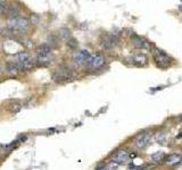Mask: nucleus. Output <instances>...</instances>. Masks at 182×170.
I'll return each mask as SVG.
<instances>
[{
  "label": "nucleus",
  "instance_id": "1",
  "mask_svg": "<svg viewBox=\"0 0 182 170\" xmlns=\"http://www.w3.org/2000/svg\"><path fill=\"white\" fill-rule=\"evenodd\" d=\"M152 57H154V60H155V64L157 67L159 68H169L170 66L172 65L173 59L172 57L167 55L165 51H163L161 49H155L152 50Z\"/></svg>",
  "mask_w": 182,
  "mask_h": 170
},
{
  "label": "nucleus",
  "instance_id": "2",
  "mask_svg": "<svg viewBox=\"0 0 182 170\" xmlns=\"http://www.w3.org/2000/svg\"><path fill=\"white\" fill-rule=\"evenodd\" d=\"M105 64H106V58H105L104 55H101V53H93V55L90 56L89 60L86 61V65L90 69H99Z\"/></svg>",
  "mask_w": 182,
  "mask_h": 170
},
{
  "label": "nucleus",
  "instance_id": "3",
  "mask_svg": "<svg viewBox=\"0 0 182 170\" xmlns=\"http://www.w3.org/2000/svg\"><path fill=\"white\" fill-rule=\"evenodd\" d=\"M131 41H132V44L136 48H139V49H147V50H152L155 49V47L152 46V43L147 41L146 39H143L142 36L139 35H132L131 36Z\"/></svg>",
  "mask_w": 182,
  "mask_h": 170
},
{
  "label": "nucleus",
  "instance_id": "4",
  "mask_svg": "<svg viewBox=\"0 0 182 170\" xmlns=\"http://www.w3.org/2000/svg\"><path fill=\"white\" fill-rule=\"evenodd\" d=\"M8 26L24 31L29 27V20L26 18H23V17H14V18H10L8 20Z\"/></svg>",
  "mask_w": 182,
  "mask_h": 170
},
{
  "label": "nucleus",
  "instance_id": "5",
  "mask_svg": "<svg viewBox=\"0 0 182 170\" xmlns=\"http://www.w3.org/2000/svg\"><path fill=\"white\" fill-rule=\"evenodd\" d=\"M149 142H150V134L149 133H140L139 135L136 136L133 143L138 150H142L148 145Z\"/></svg>",
  "mask_w": 182,
  "mask_h": 170
},
{
  "label": "nucleus",
  "instance_id": "6",
  "mask_svg": "<svg viewBox=\"0 0 182 170\" xmlns=\"http://www.w3.org/2000/svg\"><path fill=\"white\" fill-rule=\"evenodd\" d=\"M130 158H131V153L128 150H119L117 151L114 155L112 157V161L117 164H123L128 162Z\"/></svg>",
  "mask_w": 182,
  "mask_h": 170
},
{
  "label": "nucleus",
  "instance_id": "7",
  "mask_svg": "<svg viewBox=\"0 0 182 170\" xmlns=\"http://www.w3.org/2000/svg\"><path fill=\"white\" fill-rule=\"evenodd\" d=\"M90 56H91V53L88 51V50H80L77 52L74 53V56H73V60L75 64L77 65H83V64H86V61L89 60Z\"/></svg>",
  "mask_w": 182,
  "mask_h": 170
},
{
  "label": "nucleus",
  "instance_id": "8",
  "mask_svg": "<svg viewBox=\"0 0 182 170\" xmlns=\"http://www.w3.org/2000/svg\"><path fill=\"white\" fill-rule=\"evenodd\" d=\"M182 162V157L178 153H172L169 155H165L164 159V163L169 167H175L178 164H180Z\"/></svg>",
  "mask_w": 182,
  "mask_h": 170
},
{
  "label": "nucleus",
  "instance_id": "9",
  "mask_svg": "<svg viewBox=\"0 0 182 170\" xmlns=\"http://www.w3.org/2000/svg\"><path fill=\"white\" fill-rule=\"evenodd\" d=\"M131 61L137 67H145L148 64V57L142 52H138L131 58Z\"/></svg>",
  "mask_w": 182,
  "mask_h": 170
},
{
  "label": "nucleus",
  "instance_id": "10",
  "mask_svg": "<svg viewBox=\"0 0 182 170\" xmlns=\"http://www.w3.org/2000/svg\"><path fill=\"white\" fill-rule=\"evenodd\" d=\"M117 38H116L115 35H113V34H109V35L105 36L103 40H101V43H100V46L103 47L104 49L106 50H109L112 49V48H114V47L117 44Z\"/></svg>",
  "mask_w": 182,
  "mask_h": 170
},
{
  "label": "nucleus",
  "instance_id": "11",
  "mask_svg": "<svg viewBox=\"0 0 182 170\" xmlns=\"http://www.w3.org/2000/svg\"><path fill=\"white\" fill-rule=\"evenodd\" d=\"M71 79H72V75L67 70H60L54 75V81L58 83L66 82V81H71Z\"/></svg>",
  "mask_w": 182,
  "mask_h": 170
},
{
  "label": "nucleus",
  "instance_id": "12",
  "mask_svg": "<svg viewBox=\"0 0 182 170\" xmlns=\"http://www.w3.org/2000/svg\"><path fill=\"white\" fill-rule=\"evenodd\" d=\"M21 69L17 65V62L13 61V62H8L6 65V72L9 74V75H17L18 72H20Z\"/></svg>",
  "mask_w": 182,
  "mask_h": 170
},
{
  "label": "nucleus",
  "instance_id": "13",
  "mask_svg": "<svg viewBox=\"0 0 182 170\" xmlns=\"http://www.w3.org/2000/svg\"><path fill=\"white\" fill-rule=\"evenodd\" d=\"M14 61L18 62V64H23V62L27 61L29 59H31V55L29 52H18L14 57Z\"/></svg>",
  "mask_w": 182,
  "mask_h": 170
},
{
  "label": "nucleus",
  "instance_id": "14",
  "mask_svg": "<svg viewBox=\"0 0 182 170\" xmlns=\"http://www.w3.org/2000/svg\"><path fill=\"white\" fill-rule=\"evenodd\" d=\"M38 61L43 64H49L51 60V52L49 53H38Z\"/></svg>",
  "mask_w": 182,
  "mask_h": 170
},
{
  "label": "nucleus",
  "instance_id": "15",
  "mask_svg": "<svg viewBox=\"0 0 182 170\" xmlns=\"http://www.w3.org/2000/svg\"><path fill=\"white\" fill-rule=\"evenodd\" d=\"M51 52V47L49 43H42L38 47V53H49Z\"/></svg>",
  "mask_w": 182,
  "mask_h": 170
},
{
  "label": "nucleus",
  "instance_id": "16",
  "mask_svg": "<svg viewBox=\"0 0 182 170\" xmlns=\"http://www.w3.org/2000/svg\"><path fill=\"white\" fill-rule=\"evenodd\" d=\"M58 34H59V38L63 40H68L71 38V32L70 29H66V27H64V29H60L59 32H58Z\"/></svg>",
  "mask_w": 182,
  "mask_h": 170
},
{
  "label": "nucleus",
  "instance_id": "17",
  "mask_svg": "<svg viewBox=\"0 0 182 170\" xmlns=\"http://www.w3.org/2000/svg\"><path fill=\"white\" fill-rule=\"evenodd\" d=\"M150 158H152V161H154V162H161V161H164L165 154L163 153V152H157V153L152 154Z\"/></svg>",
  "mask_w": 182,
  "mask_h": 170
},
{
  "label": "nucleus",
  "instance_id": "18",
  "mask_svg": "<svg viewBox=\"0 0 182 170\" xmlns=\"http://www.w3.org/2000/svg\"><path fill=\"white\" fill-rule=\"evenodd\" d=\"M117 166H119L117 163L110 161V163L109 164H107V166H103L101 168H98L97 170H115V168L117 167Z\"/></svg>",
  "mask_w": 182,
  "mask_h": 170
},
{
  "label": "nucleus",
  "instance_id": "19",
  "mask_svg": "<svg viewBox=\"0 0 182 170\" xmlns=\"http://www.w3.org/2000/svg\"><path fill=\"white\" fill-rule=\"evenodd\" d=\"M21 107H22V105H21L20 103H14V105H12L9 107V110L12 112H17L21 110Z\"/></svg>",
  "mask_w": 182,
  "mask_h": 170
},
{
  "label": "nucleus",
  "instance_id": "20",
  "mask_svg": "<svg viewBox=\"0 0 182 170\" xmlns=\"http://www.w3.org/2000/svg\"><path fill=\"white\" fill-rule=\"evenodd\" d=\"M67 46L70 47L71 49H75L76 47H77V41L75 39H70L68 42H67Z\"/></svg>",
  "mask_w": 182,
  "mask_h": 170
},
{
  "label": "nucleus",
  "instance_id": "21",
  "mask_svg": "<svg viewBox=\"0 0 182 170\" xmlns=\"http://www.w3.org/2000/svg\"><path fill=\"white\" fill-rule=\"evenodd\" d=\"M0 33H1V35L2 36H10L12 35V32L9 31V29H2Z\"/></svg>",
  "mask_w": 182,
  "mask_h": 170
},
{
  "label": "nucleus",
  "instance_id": "22",
  "mask_svg": "<svg viewBox=\"0 0 182 170\" xmlns=\"http://www.w3.org/2000/svg\"><path fill=\"white\" fill-rule=\"evenodd\" d=\"M8 7L6 6V3L5 2H0V14H3L5 11L7 10Z\"/></svg>",
  "mask_w": 182,
  "mask_h": 170
},
{
  "label": "nucleus",
  "instance_id": "23",
  "mask_svg": "<svg viewBox=\"0 0 182 170\" xmlns=\"http://www.w3.org/2000/svg\"><path fill=\"white\" fill-rule=\"evenodd\" d=\"M2 73V67H1V65H0V74Z\"/></svg>",
  "mask_w": 182,
  "mask_h": 170
},
{
  "label": "nucleus",
  "instance_id": "24",
  "mask_svg": "<svg viewBox=\"0 0 182 170\" xmlns=\"http://www.w3.org/2000/svg\"><path fill=\"white\" fill-rule=\"evenodd\" d=\"M179 10H180V11H181V13H182V5H181V6L179 7Z\"/></svg>",
  "mask_w": 182,
  "mask_h": 170
}]
</instances>
